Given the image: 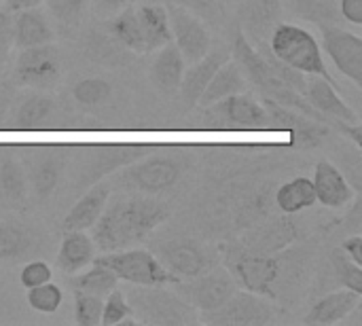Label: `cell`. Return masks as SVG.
Returning <instances> with one entry per match:
<instances>
[{"mask_svg": "<svg viewBox=\"0 0 362 326\" xmlns=\"http://www.w3.org/2000/svg\"><path fill=\"white\" fill-rule=\"evenodd\" d=\"M165 219L168 208L159 202L142 197L117 199L110 206L106 204L104 212L91 227V240L102 252L125 250L144 242Z\"/></svg>", "mask_w": 362, "mask_h": 326, "instance_id": "1", "label": "cell"}, {"mask_svg": "<svg viewBox=\"0 0 362 326\" xmlns=\"http://www.w3.org/2000/svg\"><path fill=\"white\" fill-rule=\"evenodd\" d=\"M225 269L244 291L267 299H278V284L284 276V257L278 252H252L240 244H233L225 252Z\"/></svg>", "mask_w": 362, "mask_h": 326, "instance_id": "2", "label": "cell"}, {"mask_svg": "<svg viewBox=\"0 0 362 326\" xmlns=\"http://www.w3.org/2000/svg\"><path fill=\"white\" fill-rule=\"evenodd\" d=\"M267 49L286 66L303 74H316L335 83L325 62L322 47L310 30L295 23H278L269 34Z\"/></svg>", "mask_w": 362, "mask_h": 326, "instance_id": "3", "label": "cell"}, {"mask_svg": "<svg viewBox=\"0 0 362 326\" xmlns=\"http://www.w3.org/2000/svg\"><path fill=\"white\" fill-rule=\"evenodd\" d=\"M127 303L138 322L155 326H191L199 322L197 310L178 293L159 286H134L127 291Z\"/></svg>", "mask_w": 362, "mask_h": 326, "instance_id": "4", "label": "cell"}, {"mask_svg": "<svg viewBox=\"0 0 362 326\" xmlns=\"http://www.w3.org/2000/svg\"><path fill=\"white\" fill-rule=\"evenodd\" d=\"M91 263L108 267L117 276V280H123L134 286H165L180 282L159 263V259L153 252L142 248L104 252L102 257H93Z\"/></svg>", "mask_w": 362, "mask_h": 326, "instance_id": "5", "label": "cell"}, {"mask_svg": "<svg viewBox=\"0 0 362 326\" xmlns=\"http://www.w3.org/2000/svg\"><path fill=\"white\" fill-rule=\"evenodd\" d=\"M238 291V282L227 269H216L210 267L208 272L191 278V280H180L176 282V293L189 301L199 314H210L218 310L223 303H227L233 293Z\"/></svg>", "mask_w": 362, "mask_h": 326, "instance_id": "6", "label": "cell"}, {"mask_svg": "<svg viewBox=\"0 0 362 326\" xmlns=\"http://www.w3.org/2000/svg\"><path fill=\"white\" fill-rule=\"evenodd\" d=\"M202 320L216 326H265L276 320V308L261 295L235 291L227 303L204 314Z\"/></svg>", "mask_w": 362, "mask_h": 326, "instance_id": "7", "label": "cell"}, {"mask_svg": "<svg viewBox=\"0 0 362 326\" xmlns=\"http://www.w3.org/2000/svg\"><path fill=\"white\" fill-rule=\"evenodd\" d=\"M62 76V57L59 51L49 45L21 49L15 62V78L21 87L30 89H51Z\"/></svg>", "mask_w": 362, "mask_h": 326, "instance_id": "8", "label": "cell"}, {"mask_svg": "<svg viewBox=\"0 0 362 326\" xmlns=\"http://www.w3.org/2000/svg\"><path fill=\"white\" fill-rule=\"evenodd\" d=\"M155 252H157L155 257L159 259V263L178 280H191L208 272L210 267H214V259L210 250L202 246L199 242L187 240V238L165 240L155 246Z\"/></svg>", "mask_w": 362, "mask_h": 326, "instance_id": "9", "label": "cell"}, {"mask_svg": "<svg viewBox=\"0 0 362 326\" xmlns=\"http://www.w3.org/2000/svg\"><path fill=\"white\" fill-rule=\"evenodd\" d=\"M322 53L335 64V68L350 78L356 87H362V38L354 32H348L341 25L320 28Z\"/></svg>", "mask_w": 362, "mask_h": 326, "instance_id": "10", "label": "cell"}, {"mask_svg": "<svg viewBox=\"0 0 362 326\" xmlns=\"http://www.w3.org/2000/svg\"><path fill=\"white\" fill-rule=\"evenodd\" d=\"M168 19L172 30V42L182 53L185 62H197L210 51V32L204 21L189 8L180 4H170Z\"/></svg>", "mask_w": 362, "mask_h": 326, "instance_id": "11", "label": "cell"}, {"mask_svg": "<svg viewBox=\"0 0 362 326\" xmlns=\"http://www.w3.org/2000/svg\"><path fill=\"white\" fill-rule=\"evenodd\" d=\"M204 110L206 115L218 119V123H227L235 129H272V121L265 106L250 98L246 91L214 102Z\"/></svg>", "mask_w": 362, "mask_h": 326, "instance_id": "12", "label": "cell"}, {"mask_svg": "<svg viewBox=\"0 0 362 326\" xmlns=\"http://www.w3.org/2000/svg\"><path fill=\"white\" fill-rule=\"evenodd\" d=\"M263 106L269 115L272 121V129H280V132H288L297 144L303 146H318L329 134L331 127L327 123H320L316 119H310L308 115L286 108L274 100H265L263 98Z\"/></svg>", "mask_w": 362, "mask_h": 326, "instance_id": "13", "label": "cell"}, {"mask_svg": "<svg viewBox=\"0 0 362 326\" xmlns=\"http://www.w3.org/2000/svg\"><path fill=\"white\" fill-rule=\"evenodd\" d=\"M123 178L127 185L142 193H163L172 189L180 178V165L174 159L168 157H151L144 159L123 172Z\"/></svg>", "mask_w": 362, "mask_h": 326, "instance_id": "14", "label": "cell"}, {"mask_svg": "<svg viewBox=\"0 0 362 326\" xmlns=\"http://www.w3.org/2000/svg\"><path fill=\"white\" fill-rule=\"evenodd\" d=\"M64 165H66V155L62 149L45 146L30 153V159L25 161V176H28V185L32 187L38 199H47L55 191Z\"/></svg>", "mask_w": 362, "mask_h": 326, "instance_id": "15", "label": "cell"}, {"mask_svg": "<svg viewBox=\"0 0 362 326\" xmlns=\"http://www.w3.org/2000/svg\"><path fill=\"white\" fill-rule=\"evenodd\" d=\"M151 149L146 144H112V146H100L95 151V157L93 161H89V165L85 168L83 172V178L78 182V189H87L91 187L93 182L102 180L106 174L123 168V165H129L134 161H138L140 157H144Z\"/></svg>", "mask_w": 362, "mask_h": 326, "instance_id": "16", "label": "cell"}, {"mask_svg": "<svg viewBox=\"0 0 362 326\" xmlns=\"http://www.w3.org/2000/svg\"><path fill=\"white\" fill-rule=\"evenodd\" d=\"M282 15L280 0H246L240 13L242 32L259 49L269 42L272 30L278 25Z\"/></svg>", "mask_w": 362, "mask_h": 326, "instance_id": "17", "label": "cell"}, {"mask_svg": "<svg viewBox=\"0 0 362 326\" xmlns=\"http://www.w3.org/2000/svg\"><path fill=\"white\" fill-rule=\"evenodd\" d=\"M337 85L316 76V74H308V87H305V100L325 117H329L331 121H346V123H361L358 112L341 100V95L337 93Z\"/></svg>", "mask_w": 362, "mask_h": 326, "instance_id": "18", "label": "cell"}, {"mask_svg": "<svg viewBox=\"0 0 362 326\" xmlns=\"http://www.w3.org/2000/svg\"><path fill=\"white\" fill-rule=\"evenodd\" d=\"M312 182H314V191H316V202H320L325 208H333V210L346 208L354 197V189H352L350 180L331 161L316 163Z\"/></svg>", "mask_w": 362, "mask_h": 326, "instance_id": "19", "label": "cell"}, {"mask_svg": "<svg viewBox=\"0 0 362 326\" xmlns=\"http://www.w3.org/2000/svg\"><path fill=\"white\" fill-rule=\"evenodd\" d=\"M231 59V55L225 51V49H216V51H208L202 59L193 62L189 68H185V74H182V81H180V95H182V102L191 108V106H197L204 89L208 87L210 78L214 76V72L227 62Z\"/></svg>", "mask_w": 362, "mask_h": 326, "instance_id": "20", "label": "cell"}, {"mask_svg": "<svg viewBox=\"0 0 362 326\" xmlns=\"http://www.w3.org/2000/svg\"><path fill=\"white\" fill-rule=\"evenodd\" d=\"M110 197L108 182H93L85 189V195L72 206V210L64 219V231H87L95 225L100 214L104 212Z\"/></svg>", "mask_w": 362, "mask_h": 326, "instance_id": "21", "label": "cell"}, {"mask_svg": "<svg viewBox=\"0 0 362 326\" xmlns=\"http://www.w3.org/2000/svg\"><path fill=\"white\" fill-rule=\"evenodd\" d=\"M55 34L47 17L34 6V8H21L13 13V45L19 49L38 47L53 42Z\"/></svg>", "mask_w": 362, "mask_h": 326, "instance_id": "22", "label": "cell"}, {"mask_svg": "<svg viewBox=\"0 0 362 326\" xmlns=\"http://www.w3.org/2000/svg\"><path fill=\"white\" fill-rule=\"evenodd\" d=\"M361 303V295L348 289L335 291L331 295H325L303 318L305 325L331 326L341 322L348 314H352Z\"/></svg>", "mask_w": 362, "mask_h": 326, "instance_id": "23", "label": "cell"}, {"mask_svg": "<svg viewBox=\"0 0 362 326\" xmlns=\"http://www.w3.org/2000/svg\"><path fill=\"white\" fill-rule=\"evenodd\" d=\"M185 68L187 66H185L182 53L176 49L174 42H168L161 49H157V55H155L153 66H151V78L161 91L174 93L180 87Z\"/></svg>", "mask_w": 362, "mask_h": 326, "instance_id": "24", "label": "cell"}, {"mask_svg": "<svg viewBox=\"0 0 362 326\" xmlns=\"http://www.w3.org/2000/svg\"><path fill=\"white\" fill-rule=\"evenodd\" d=\"M142 38H144V49L146 53H153L161 49L163 45L172 42V30H170V19H168V8L161 4H140L136 8Z\"/></svg>", "mask_w": 362, "mask_h": 326, "instance_id": "25", "label": "cell"}, {"mask_svg": "<svg viewBox=\"0 0 362 326\" xmlns=\"http://www.w3.org/2000/svg\"><path fill=\"white\" fill-rule=\"evenodd\" d=\"M93 257L95 244L85 231H66L57 252V265L64 274H78L91 265Z\"/></svg>", "mask_w": 362, "mask_h": 326, "instance_id": "26", "label": "cell"}, {"mask_svg": "<svg viewBox=\"0 0 362 326\" xmlns=\"http://www.w3.org/2000/svg\"><path fill=\"white\" fill-rule=\"evenodd\" d=\"M246 91V78L242 74V68L238 66V62H231L227 59L216 72L214 76L210 78L208 87L204 89L202 98H199V106L206 108L214 102H221L229 95H235V93H244Z\"/></svg>", "mask_w": 362, "mask_h": 326, "instance_id": "27", "label": "cell"}, {"mask_svg": "<svg viewBox=\"0 0 362 326\" xmlns=\"http://www.w3.org/2000/svg\"><path fill=\"white\" fill-rule=\"evenodd\" d=\"M0 199L11 210H21L28 202L25 168L11 155L0 161Z\"/></svg>", "mask_w": 362, "mask_h": 326, "instance_id": "28", "label": "cell"}, {"mask_svg": "<svg viewBox=\"0 0 362 326\" xmlns=\"http://www.w3.org/2000/svg\"><path fill=\"white\" fill-rule=\"evenodd\" d=\"M295 233H297V229L291 221H278V223H272V225L255 231L240 246L246 250H252V252L276 255V252H282L293 242Z\"/></svg>", "mask_w": 362, "mask_h": 326, "instance_id": "29", "label": "cell"}, {"mask_svg": "<svg viewBox=\"0 0 362 326\" xmlns=\"http://www.w3.org/2000/svg\"><path fill=\"white\" fill-rule=\"evenodd\" d=\"M314 204H316V191L312 178L297 176L284 182L276 191V206L284 214H299L308 208H314Z\"/></svg>", "mask_w": 362, "mask_h": 326, "instance_id": "30", "label": "cell"}, {"mask_svg": "<svg viewBox=\"0 0 362 326\" xmlns=\"http://www.w3.org/2000/svg\"><path fill=\"white\" fill-rule=\"evenodd\" d=\"M36 248V235L17 223H0V263H13Z\"/></svg>", "mask_w": 362, "mask_h": 326, "instance_id": "31", "label": "cell"}, {"mask_svg": "<svg viewBox=\"0 0 362 326\" xmlns=\"http://www.w3.org/2000/svg\"><path fill=\"white\" fill-rule=\"evenodd\" d=\"M110 34L123 49L132 53H146L136 6H123V11L110 21Z\"/></svg>", "mask_w": 362, "mask_h": 326, "instance_id": "32", "label": "cell"}, {"mask_svg": "<svg viewBox=\"0 0 362 326\" xmlns=\"http://www.w3.org/2000/svg\"><path fill=\"white\" fill-rule=\"evenodd\" d=\"M53 100L42 95V93H32L28 95L15 110L13 117V127L15 129H38L49 115L53 112Z\"/></svg>", "mask_w": 362, "mask_h": 326, "instance_id": "33", "label": "cell"}, {"mask_svg": "<svg viewBox=\"0 0 362 326\" xmlns=\"http://www.w3.org/2000/svg\"><path fill=\"white\" fill-rule=\"evenodd\" d=\"M117 284H119L117 276L108 267L98 265V263H91V269H87V272H83L70 280L72 291L98 295V297H106L110 291L117 289Z\"/></svg>", "mask_w": 362, "mask_h": 326, "instance_id": "34", "label": "cell"}, {"mask_svg": "<svg viewBox=\"0 0 362 326\" xmlns=\"http://www.w3.org/2000/svg\"><path fill=\"white\" fill-rule=\"evenodd\" d=\"M291 6L299 17L316 23L318 28L339 25L344 19L333 0H291Z\"/></svg>", "mask_w": 362, "mask_h": 326, "instance_id": "35", "label": "cell"}, {"mask_svg": "<svg viewBox=\"0 0 362 326\" xmlns=\"http://www.w3.org/2000/svg\"><path fill=\"white\" fill-rule=\"evenodd\" d=\"M132 308L127 303V297L123 291L115 289L106 295V301L102 305V322L104 326H117V325H127L134 326L138 325L136 318H132Z\"/></svg>", "mask_w": 362, "mask_h": 326, "instance_id": "36", "label": "cell"}, {"mask_svg": "<svg viewBox=\"0 0 362 326\" xmlns=\"http://www.w3.org/2000/svg\"><path fill=\"white\" fill-rule=\"evenodd\" d=\"M110 93H112L110 83L104 81V78H98V76H93V78H83V81H78V83L74 85V89H72V95H74L76 104H81V106H85V108H93V106L104 104V102L110 98Z\"/></svg>", "mask_w": 362, "mask_h": 326, "instance_id": "37", "label": "cell"}, {"mask_svg": "<svg viewBox=\"0 0 362 326\" xmlns=\"http://www.w3.org/2000/svg\"><path fill=\"white\" fill-rule=\"evenodd\" d=\"M331 263H333L337 282H339L344 289L354 291V293L362 295V265L354 263L341 248L331 252Z\"/></svg>", "mask_w": 362, "mask_h": 326, "instance_id": "38", "label": "cell"}, {"mask_svg": "<svg viewBox=\"0 0 362 326\" xmlns=\"http://www.w3.org/2000/svg\"><path fill=\"white\" fill-rule=\"evenodd\" d=\"M28 305L38 314H55L64 301V293L57 284L45 282L40 286L28 289Z\"/></svg>", "mask_w": 362, "mask_h": 326, "instance_id": "39", "label": "cell"}, {"mask_svg": "<svg viewBox=\"0 0 362 326\" xmlns=\"http://www.w3.org/2000/svg\"><path fill=\"white\" fill-rule=\"evenodd\" d=\"M102 305V297L74 291V322L78 326H100Z\"/></svg>", "mask_w": 362, "mask_h": 326, "instance_id": "40", "label": "cell"}, {"mask_svg": "<svg viewBox=\"0 0 362 326\" xmlns=\"http://www.w3.org/2000/svg\"><path fill=\"white\" fill-rule=\"evenodd\" d=\"M55 21L64 28H76L87 11L89 0H45Z\"/></svg>", "mask_w": 362, "mask_h": 326, "instance_id": "41", "label": "cell"}, {"mask_svg": "<svg viewBox=\"0 0 362 326\" xmlns=\"http://www.w3.org/2000/svg\"><path fill=\"white\" fill-rule=\"evenodd\" d=\"M51 278H53V272H51L49 263H45V261H30L23 265V269L19 274V282L23 289L40 286L45 282H51Z\"/></svg>", "mask_w": 362, "mask_h": 326, "instance_id": "42", "label": "cell"}, {"mask_svg": "<svg viewBox=\"0 0 362 326\" xmlns=\"http://www.w3.org/2000/svg\"><path fill=\"white\" fill-rule=\"evenodd\" d=\"M172 2L193 11L195 15H202V17H208L212 21H218L221 15H223V2L225 0H172Z\"/></svg>", "mask_w": 362, "mask_h": 326, "instance_id": "43", "label": "cell"}, {"mask_svg": "<svg viewBox=\"0 0 362 326\" xmlns=\"http://www.w3.org/2000/svg\"><path fill=\"white\" fill-rule=\"evenodd\" d=\"M13 47V11L0 8V57L8 59Z\"/></svg>", "mask_w": 362, "mask_h": 326, "instance_id": "44", "label": "cell"}, {"mask_svg": "<svg viewBox=\"0 0 362 326\" xmlns=\"http://www.w3.org/2000/svg\"><path fill=\"white\" fill-rule=\"evenodd\" d=\"M337 8L346 21L354 25H362V0H339Z\"/></svg>", "mask_w": 362, "mask_h": 326, "instance_id": "45", "label": "cell"}, {"mask_svg": "<svg viewBox=\"0 0 362 326\" xmlns=\"http://www.w3.org/2000/svg\"><path fill=\"white\" fill-rule=\"evenodd\" d=\"M341 250L354 261V263H358L362 265V238L361 235H352V238H348L344 244H341Z\"/></svg>", "mask_w": 362, "mask_h": 326, "instance_id": "46", "label": "cell"}, {"mask_svg": "<svg viewBox=\"0 0 362 326\" xmlns=\"http://www.w3.org/2000/svg\"><path fill=\"white\" fill-rule=\"evenodd\" d=\"M13 98H15V89H13V85H11V83H4V81L0 78V123H2V121H4V117H6V112H8V106H11Z\"/></svg>", "mask_w": 362, "mask_h": 326, "instance_id": "47", "label": "cell"}, {"mask_svg": "<svg viewBox=\"0 0 362 326\" xmlns=\"http://www.w3.org/2000/svg\"><path fill=\"white\" fill-rule=\"evenodd\" d=\"M42 0H4V4H6V8L8 11H21V8H34V6H38Z\"/></svg>", "mask_w": 362, "mask_h": 326, "instance_id": "48", "label": "cell"}, {"mask_svg": "<svg viewBox=\"0 0 362 326\" xmlns=\"http://www.w3.org/2000/svg\"><path fill=\"white\" fill-rule=\"evenodd\" d=\"M127 2H129V0H98V6H100L102 11L110 13V11H119V8H123Z\"/></svg>", "mask_w": 362, "mask_h": 326, "instance_id": "49", "label": "cell"}, {"mask_svg": "<svg viewBox=\"0 0 362 326\" xmlns=\"http://www.w3.org/2000/svg\"><path fill=\"white\" fill-rule=\"evenodd\" d=\"M6 62H8V59H4V57H0V78L4 76V70H6Z\"/></svg>", "mask_w": 362, "mask_h": 326, "instance_id": "50", "label": "cell"}]
</instances>
